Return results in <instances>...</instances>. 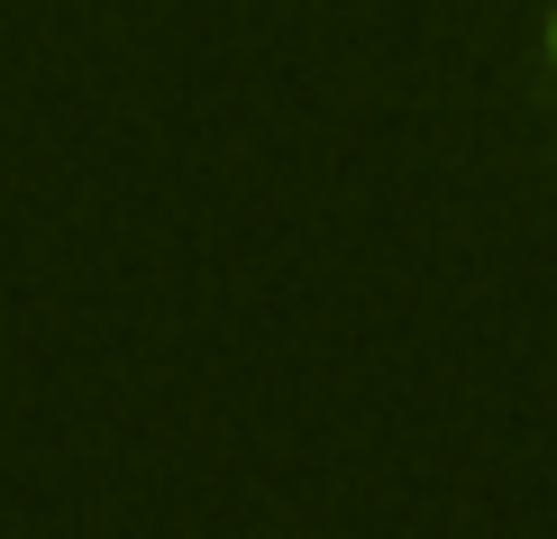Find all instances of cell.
Returning a JSON list of instances; mask_svg holds the SVG:
<instances>
[{
  "instance_id": "obj_1",
  "label": "cell",
  "mask_w": 557,
  "mask_h": 539,
  "mask_svg": "<svg viewBox=\"0 0 557 539\" xmlns=\"http://www.w3.org/2000/svg\"><path fill=\"white\" fill-rule=\"evenodd\" d=\"M548 56H557V19H548Z\"/></svg>"
}]
</instances>
